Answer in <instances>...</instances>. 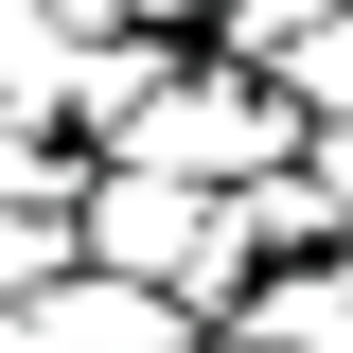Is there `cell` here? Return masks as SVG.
Listing matches in <instances>:
<instances>
[{
	"label": "cell",
	"mask_w": 353,
	"mask_h": 353,
	"mask_svg": "<svg viewBox=\"0 0 353 353\" xmlns=\"http://www.w3.org/2000/svg\"><path fill=\"white\" fill-rule=\"evenodd\" d=\"M0 318H36V336L53 353H212V318H194V301H159V283H124V265H53V283H36V301H0Z\"/></svg>",
	"instance_id": "cell-1"
},
{
	"label": "cell",
	"mask_w": 353,
	"mask_h": 353,
	"mask_svg": "<svg viewBox=\"0 0 353 353\" xmlns=\"http://www.w3.org/2000/svg\"><path fill=\"white\" fill-rule=\"evenodd\" d=\"M53 265H71V176H18L0 194V301H36Z\"/></svg>",
	"instance_id": "cell-2"
}]
</instances>
